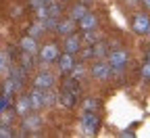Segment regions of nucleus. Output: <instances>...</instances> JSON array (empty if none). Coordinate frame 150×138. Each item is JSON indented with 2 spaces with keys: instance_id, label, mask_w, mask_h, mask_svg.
<instances>
[{
  "instance_id": "9b49d317",
  "label": "nucleus",
  "mask_w": 150,
  "mask_h": 138,
  "mask_svg": "<svg viewBox=\"0 0 150 138\" xmlns=\"http://www.w3.org/2000/svg\"><path fill=\"white\" fill-rule=\"evenodd\" d=\"M59 65H61V71H71L75 69V63H73V54L71 52H65L59 56Z\"/></svg>"
},
{
  "instance_id": "ddd939ff",
  "label": "nucleus",
  "mask_w": 150,
  "mask_h": 138,
  "mask_svg": "<svg viewBox=\"0 0 150 138\" xmlns=\"http://www.w3.org/2000/svg\"><path fill=\"white\" fill-rule=\"evenodd\" d=\"M31 109V101H29V96H21L17 101V113L19 115H27V111Z\"/></svg>"
},
{
  "instance_id": "b1692460",
  "label": "nucleus",
  "mask_w": 150,
  "mask_h": 138,
  "mask_svg": "<svg viewBox=\"0 0 150 138\" xmlns=\"http://www.w3.org/2000/svg\"><path fill=\"white\" fill-rule=\"evenodd\" d=\"M11 119H13V111L4 109V111H2V124H8Z\"/></svg>"
},
{
  "instance_id": "4be33fe9",
  "label": "nucleus",
  "mask_w": 150,
  "mask_h": 138,
  "mask_svg": "<svg viewBox=\"0 0 150 138\" xmlns=\"http://www.w3.org/2000/svg\"><path fill=\"white\" fill-rule=\"evenodd\" d=\"M140 73L142 77H150V61H144V65L140 67Z\"/></svg>"
},
{
  "instance_id": "2eb2a0df",
  "label": "nucleus",
  "mask_w": 150,
  "mask_h": 138,
  "mask_svg": "<svg viewBox=\"0 0 150 138\" xmlns=\"http://www.w3.org/2000/svg\"><path fill=\"white\" fill-rule=\"evenodd\" d=\"M88 13V9L83 6V4H75L73 9H71V19H75V21H79V19L83 17Z\"/></svg>"
},
{
  "instance_id": "dca6fc26",
  "label": "nucleus",
  "mask_w": 150,
  "mask_h": 138,
  "mask_svg": "<svg viewBox=\"0 0 150 138\" xmlns=\"http://www.w3.org/2000/svg\"><path fill=\"white\" fill-rule=\"evenodd\" d=\"M98 107H100L98 98H86L83 101V111H96Z\"/></svg>"
},
{
  "instance_id": "6e6552de",
  "label": "nucleus",
  "mask_w": 150,
  "mask_h": 138,
  "mask_svg": "<svg viewBox=\"0 0 150 138\" xmlns=\"http://www.w3.org/2000/svg\"><path fill=\"white\" fill-rule=\"evenodd\" d=\"M96 23H98V19H96V15H94V13H86V15L79 19V27H81L83 31L94 29V27H96Z\"/></svg>"
},
{
  "instance_id": "423d86ee",
  "label": "nucleus",
  "mask_w": 150,
  "mask_h": 138,
  "mask_svg": "<svg viewBox=\"0 0 150 138\" xmlns=\"http://www.w3.org/2000/svg\"><path fill=\"white\" fill-rule=\"evenodd\" d=\"M92 73H94V77H98V80H106V77L110 75V63H108V65H106V63H102V61L94 63Z\"/></svg>"
},
{
  "instance_id": "f3484780",
  "label": "nucleus",
  "mask_w": 150,
  "mask_h": 138,
  "mask_svg": "<svg viewBox=\"0 0 150 138\" xmlns=\"http://www.w3.org/2000/svg\"><path fill=\"white\" fill-rule=\"evenodd\" d=\"M13 101V92H8V90H4L2 92V98H0V109H8V103Z\"/></svg>"
},
{
  "instance_id": "6ab92c4d",
  "label": "nucleus",
  "mask_w": 150,
  "mask_h": 138,
  "mask_svg": "<svg viewBox=\"0 0 150 138\" xmlns=\"http://www.w3.org/2000/svg\"><path fill=\"white\" fill-rule=\"evenodd\" d=\"M38 124H40V117L38 115H25V128H38Z\"/></svg>"
},
{
  "instance_id": "7ed1b4c3",
  "label": "nucleus",
  "mask_w": 150,
  "mask_h": 138,
  "mask_svg": "<svg viewBox=\"0 0 150 138\" xmlns=\"http://www.w3.org/2000/svg\"><path fill=\"white\" fill-rule=\"evenodd\" d=\"M108 63L112 69H123L127 65V52L125 50H112L108 54Z\"/></svg>"
},
{
  "instance_id": "9d476101",
  "label": "nucleus",
  "mask_w": 150,
  "mask_h": 138,
  "mask_svg": "<svg viewBox=\"0 0 150 138\" xmlns=\"http://www.w3.org/2000/svg\"><path fill=\"white\" fill-rule=\"evenodd\" d=\"M59 98H61V103H63L65 107H73V105H75V98H77V94H75L73 90H69V88H63V92L59 94Z\"/></svg>"
},
{
  "instance_id": "7c9ffc66",
  "label": "nucleus",
  "mask_w": 150,
  "mask_h": 138,
  "mask_svg": "<svg viewBox=\"0 0 150 138\" xmlns=\"http://www.w3.org/2000/svg\"><path fill=\"white\" fill-rule=\"evenodd\" d=\"M129 2H136V0H129Z\"/></svg>"
},
{
  "instance_id": "bb28decb",
  "label": "nucleus",
  "mask_w": 150,
  "mask_h": 138,
  "mask_svg": "<svg viewBox=\"0 0 150 138\" xmlns=\"http://www.w3.org/2000/svg\"><path fill=\"white\" fill-rule=\"evenodd\" d=\"M54 98H56L54 92H46V105H48V103H54Z\"/></svg>"
},
{
  "instance_id": "39448f33",
  "label": "nucleus",
  "mask_w": 150,
  "mask_h": 138,
  "mask_svg": "<svg viewBox=\"0 0 150 138\" xmlns=\"http://www.w3.org/2000/svg\"><path fill=\"white\" fill-rule=\"evenodd\" d=\"M40 56H42V63H50L54 59H59V48L54 44H46L42 50H40Z\"/></svg>"
},
{
  "instance_id": "aec40b11",
  "label": "nucleus",
  "mask_w": 150,
  "mask_h": 138,
  "mask_svg": "<svg viewBox=\"0 0 150 138\" xmlns=\"http://www.w3.org/2000/svg\"><path fill=\"white\" fill-rule=\"evenodd\" d=\"M31 54H33V52L23 50V67H25V69H31V67H33V59H31Z\"/></svg>"
},
{
  "instance_id": "cd10ccee",
  "label": "nucleus",
  "mask_w": 150,
  "mask_h": 138,
  "mask_svg": "<svg viewBox=\"0 0 150 138\" xmlns=\"http://www.w3.org/2000/svg\"><path fill=\"white\" fill-rule=\"evenodd\" d=\"M146 61H150V46L146 48Z\"/></svg>"
},
{
  "instance_id": "393cba45",
  "label": "nucleus",
  "mask_w": 150,
  "mask_h": 138,
  "mask_svg": "<svg viewBox=\"0 0 150 138\" xmlns=\"http://www.w3.org/2000/svg\"><path fill=\"white\" fill-rule=\"evenodd\" d=\"M0 136H2V138H8V136H13V132L8 130V126H6V124H2V128H0Z\"/></svg>"
},
{
  "instance_id": "f8f14e48",
  "label": "nucleus",
  "mask_w": 150,
  "mask_h": 138,
  "mask_svg": "<svg viewBox=\"0 0 150 138\" xmlns=\"http://www.w3.org/2000/svg\"><path fill=\"white\" fill-rule=\"evenodd\" d=\"M79 46H81V42H79V38L77 36H69L67 40H65V50L67 52H71V54H75L79 50Z\"/></svg>"
},
{
  "instance_id": "20e7f679",
  "label": "nucleus",
  "mask_w": 150,
  "mask_h": 138,
  "mask_svg": "<svg viewBox=\"0 0 150 138\" xmlns=\"http://www.w3.org/2000/svg\"><path fill=\"white\" fill-rule=\"evenodd\" d=\"M29 101H31V109H40L46 105V92L42 88H33L29 94Z\"/></svg>"
},
{
  "instance_id": "a878e982",
  "label": "nucleus",
  "mask_w": 150,
  "mask_h": 138,
  "mask_svg": "<svg viewBox=\"0 0 150 138\" xmlns=\"http://www.w3.org/2000/svg\"><path fill=\"white\" fill-rule=\"evenodd\" d=\"M86 40L88 42H96V34H94V29H88L86 31Z\"/></svg>"
},
{
  "instance_id": "4468645a",
  "label": "nucleus",
  "mask_w": 150,
  "mask_h": 138,
  "mask_svg": "<svg viewBox=\"0 0 150 138\" xmlns=\"http://www.w3.org/2000/svg\"><path fill=\"white\" fill-rule=\"evenodd\" d=\"M21 48L27 50V52H35L38 50V44H35V38L33 36H25L21 40Z\"/></svg>"
},
{
  "instance_id": "c756f323",
  "label": "nucleus",
  "mask_w": 150,
  "mask_h": 138,
  "mask_svg": "<svg viewBox=\"0 0 150 138\" xmlns=\"http://www.w3.org/2000/svg\"><path fill=\"white\" fill-rule=\"evenodd\" d=\"M142 2H144V6H148V9H150V0H142Z\"/></svg>"
},
{
  "instance_id": "5701e85b",
  "label": "nucleus",
  "mask_w": 150,
  "mask_h": 138,
  "mask_svg": "<svg viewBox=\"0 0 150 138\" xmlns=\"http://www.w3.org/2000/svg\"><path fill=\"white\" fill-rule=\"evenodd\" d=\"M104 52H106V46L104 44H98L96 48H94V56H104Z\"/></svg>"
},
{
  "instance_id": "412c9836",
  "label": "nucleus",
  "mask_w": 150,
  "mask_h": 138,
  "mask_svg": "<svg viewBox=\"0 0 150 138\" xmlns=\"http://www.w3.org/2000/svg\"><path fill=\"white\" fill-rule=\"evenodd\" d=\"M2 75H8V50H2Z\"/></svg>"
},
{
  "instance_id": "a211bd4d",
  "label": "nucleus",
  "mask_w": 150,
  "mask_h": 138,
  "mask_svg": "<svg viewBox=\"0 0 150 138\" xmlns=\"http://www.w3.org/2000/svg\"><path fill=\"white\" fill-rule=\"evenodd\" d=\"M44 23H35V25H31L29 27V36H33V38H38V36H42L44 34Z\"/></svg>"
},
{
  "instance_id": "1a4fd4ad",
  "label": "nucleus",
  "mask_w": 150,
  "mask_h": 138,
  "mask_svg": "<svg viewBox=\"0 0 150 138\" xmlns=\"http://www.w3.org/2000/svg\"><path fill=\"white\" fill-rule=\"evenodd\" d=\"M73 29H75V19H65V21H59V25H56V31L59 34H63V36H69V34H73Z\"/></svg>"
},
{
  "instance_id": "f03ea898",
  "label": "nucleus",
  "mask_w": 150,
  "mask_h": 138,
  "mask_svg": "<svg viewBox=\"0 0 150 138\" xmlns=\"http://www.w3.org/2000/svg\"><path fill=\"white\" fill-rule=\"evenodd\" d=\"M134 31H136V34H142V36L150 31V17H148V15L138 13V15L134 17Z\"/></svg>"
},
{
  "instance_id": "0eeeda50",
  "label": "nucleus",
  "mask_w": 150,
  "mask_h": 138,
  "mask_svg": "<svg viewBox=\"0 0 150 138\" xmlns=\"http://www.w3.org/2000/svg\"><path fill=\"white\" fill-rule=\"evenodd\" d=\"M52 84H54V77L50 75V73H40V75H38L35 77V80H33V86L35 88H42V90H48V88H52Z\"/></svg>"
},
{
  "instance_id": "f257e3e1",
  "label": "nucleus",
  "mask_w": 150,
  "mask_h": 138,
  "mask_svg": "<svg viewBox=\"0 0 150 138\" xmlns=\"http://www.w3.org/2000/svg\"><path fill=\"white\" fill-rule=\"evenodd\" d=\"M81 128H83V132L88 136H92L94 132H96V128H98V115L94 111H83V115H81Z\"/></svg>"
},
{
  "instance_id": "c85d7f7f",
  "label": "nucleus",
  "mask_w": 150,
  "mask_h": 138,
  "mask_svg": "<svg viewBox=\"0 0 150 138\" xmlns=\"http://www.w3.org/2000/svg\"><path fill=\"white\" fill-rule=\"evenodd\" d=\"M42 2H44V4L48 6V4H52V2H54V0H42Z\"/></svg>"
}]
</instances>
